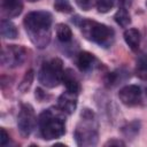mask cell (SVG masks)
I'll return each mask as SVG.
<instances>
[{
    "mask_svg": "<svg viewBox=\"0 0 147 147\" xmlns=\"http://www.w3.org/2000/svg\"><path fill=\"white\" fill-rule=\"evenodd\" d=\"M63 62L59 57L52 59L42 63L39 72H38V80L41 85L48 88L56 87L60 83H62V75H63Z\"/></svg>",
    "mask_w": 147,
    "mask_h": 147,
    "instance_id": "cell-5",
    "label": "cell"
},
{
    "mask_svg": "<svg viewBox=\"0 0 147 147\" xmlns=\"http://www.w3.org/2000/svg\"><path fill=\"white\" fill-rule=\"evenodd\" d=\"M0 32L1 36L6 39H15L18 34L16 25L9 20H2L0 23Z\"/></svg>",
    "mask_w": 147,
    "mask_h": 147,
    "instance_id": "cell-14",
    "label": "cell"
},
{
    "mask_svg": "<svg viewBox=\"0 0 147 147\" xmlns=\"http://www.w3.org/2000/svg\"><path fill=\"white\" fill-rule=\"evenodd\" d=\"M146 6H147V1H146Z\"/></svg>",
    "mask_w": 147,
    "mask_h": 147,
    "instance_id": "cell-27",
    "label": "cell"
},
{
    "mask_svg": "<svg viewBox=\"0 0 147 147\" xmlns=\"http://www.w3.org/2000/svg\"><path fill=\"white\" fill-rule=\"evenodd\" d=\"M114 20L115 22L122 26V28H127L131 23V16H130V13L129 10L124 7V6H121L118 8V10L115 13L114 15Z\"/></svg>",
    "mask_w": 147,
    "mask_h": 147,
    "instance_id": "cell-16",
    "label": "cell"
},
{
    "mask_svg": "<svg viewBox=\"0 0 147 147\" xmlns=\"http://www.w3.org/2000/svg\"><path fill=\"white\" fill-rule=\"evenodd\" d=\"M136 75L142 80H147V53H140L136 59Z\"/></svg>",
    "mask_w": 147,
    "mask_h": 147,
    "instance_id": "cell-15",
    "label": "cell"
},
{
    "mask_svg": "<svg viewBox=\"0 0 147 147\" xmlns=\"http://www.w3.org/2000/svg\"><path fill=\"white\" fill-rule=\"evenodd\" d=\"M55 31H56V36L57 39L62 42H69L72 40V31L71 29L64 24V23H59L55 26Z\"/></svg>",
    "mask_w": 147,
    "mask_h": 147,
    "instance_id": "cell-17",
    "label": "cell"
},
{
    "mask_svg": "<svg viewBox=\"0 0 147 147\" xmlns=\"http://www.w3.org/2000/svg\"><path fill=\"white\" fill-rule=\"evenodd\" d=\"M33 77H34V72H33V70H32V69H29V70L25 72L24 77L22 78L21 83L18 84V90H20L22 93H25L26 91H29V88H30L31 85H32Z\"/></svg>",
    "mask_w": 147,
    "mask_h": 147,
    "instance_id": "cell-19",
    "label": "cell"
},
{
    "mask_svg": "<svg viewBox=\"0 0 147 147\" xmlns=\"http://www.w3.org/2000/svg\"><path fill=\"white\" fill-rule=\"evenodd\" d=\"M62 83L64 84L65 88L70 92L78 94L82 90L80 83H79V80H78V78H77V76L72 69H64L63 75H62Z\"/></svg>",
    "mask_w": 147,
    "mask_h": 147,
    "instance_id": "cell-11",
    "label": "cell"
},
{
    "mask_svg": "<svg viewBox=\"0 0 147 147\" xmlns=\"http://www.w3.org/2000/svg\"><path fill=\"white\" fill-rule=\"evenodd\" d=\"M77 93L70 92V91H65L63 92L59 98H57V108L61 109L64 114L67 115H71L75 113L76 108H77V103H78V99H77Z\"/></svg>",
    "mask_w": 147,
    "mask_h": 147,
    "instance_id": "cell-9",
    "label": "cell"
},
{
    "mask_svg": "<svg viewBox=\"0 0 147 147\" xmlns=\"http://www.w3.org/2000/svg\"><path fill=\"white\" fill-rule=\"evenodd\" d=\"M53 17L49 11L36 10L25 15L23 24L31 42L37 48H45L48 46L52 36Z\"/></svg>",
    "mask_w": 147,
    "mask_h": 147,
    "instance_id": "cell-1",
    "label": "cell"
},
{
    "mask_svg": "<svg viewBox=\"0 0 147 147\" xmlns=\"http://www.w3.org/2000/svg\"><path fill=\"white\" fill-rule=\"evenodd\" d=\"M54 8L55 10L65 14L72 11V6L70 3V0H54Z\"/></svg>",
    "mask_w": 147,
    "mask_h": 147,
    "instance_id": "cell-21",
    "label": "cell"
},
{
    "mask_svg": "<svg viewBox=\"0 0 147 147\" xmlns=\"http://www.w3.org/2000/svg\"><path fill=\"white\" fill-rule=\"evenodd\" d=\"M93 1L94 0H75L76 5L82 9V10H90L93 7Z\"/></svg>",
    "mask_w": 147,
    "mask_h": 147,
    "instance_id": "cell-22",
    "label": "cell"
},
{
    "mask_svg": "<svg viewBox=\"0 0 147 147\" xmlns=\"http://www.w3.org/2000/svg\"><path fill=\"white\" fill-rule=\"evenodd\" d=\"M38 119L34 114V109L29 103H22L17 116V127L18 132L23 138H26L33 131Z\"/></svg>",
    "mask_w": 147,
    "mask_h": 147,
    "instance_id": "cell-6",
    "label": "cell"
},
{
    "mask_svg": "<svg viewBox=\"0 0 147 147\" xmlns=\"http://www.w3.org/2000/svg\"><path fill=\"white\" fill-rule=\"evenodd\" d=\"M99 13H108L115 6L116 0H94Z\"/></svg>",
    "mask_w": 147,
    "mask_h": 147,
    "instance_id": "cell-20",
    "label": "cell"
},
{
    "mask_svg": "<svg viewBox=\"0 0 147 147\" xmlns=\"http://www.w3.org/2000/svg\"><path fill=\"white\" fill-rule=\"evenodd\" d=\"M146 95H147V87H146Z\"/></svg>",
    "mask_w": 147,
    "mask_h": 147,
    "instance_id": "cell-26",
    "label": "cell"
},
{
    "mask_svg": "<svg viewBox=\"0 0 147 147\" xmlns=\"http://www.w3.org/2000/svg\"><path fill=\"white\" fill-rule=\"evenodd\" d=\"M26 49L18 45H6L1 52V63L8 68H16L24 63Z\"/></svg>",
    "mask_w": 147,
    "mask_h": 147,
    "instance_id": "cell-7",
    "label": "cell"
},
{
    "mask_svg": "<svg viewBox=\"0 0 147 147\" xmlns=\"http://www.w3.org/2000/svg\"><path fill=\"white\" fill-rule=\"evenodd\" d=\"M95 63H96V59L90 52L83 51L77 55V65L82 71H88L93 69Z\"/></svg>",
    "mask_w": 147,
    "mask_h": 147,
    "instance_id": "cell-12",
    "label": "cell"
},
{
    "mask_svg": "<svg viewBox=\"0 0 147 147\" xmlns=\"http://www.w3.org/2000/svg\"><path fill=\"white\" fill-rule=\"evenodd\" d=\"M123 37H124L126 45L130 47V49H132L133 52H137L140 45V39H141L140 32L134 28H130L124 31Z\"/></svg>",
    "mask_w": 147,
    "mask_h": 147,
    "instance_id": "cell-13",
    "label": "cell"
},
{
    "mask_svg": "<svg viewBox=\"0 0 147 147\" xmlns=\"http://www.w3.org/2000/svg\"><path fill=\"white\" fill-rule=\"evenodd\" d=\"M118 98L119 101L125 106H137L141 101V88L134 84L126 85L119 90Z\"/></svg>",
    "mask_w": 147,
    "mask_h": 147,
    "instance_id": "cell-8",
    "label": "cell"
},
{
    "mask_svg": "<svg viewBox=\"0 0 147 147\" xmlns=\"http://www.w3.org/2000/svg\"><path fill=\"white\" fill-rule=\"evenodd\" d=\"M28 1H30V2H36V1H39V0H28Z\"/></svg>",
    "mask_w": 147,
    "mask_h": 147,
    "instance_id": "cell-25",
    "label": "cell"
},
{
    "mask_svg": "<svg viewBox=\"0 0 147 147\" xmlns=\"http://www.w3.org/2000/svg\"><path fill=\"white\" fill-rule=\"evenodd\" d=\"M63 115L65 114L56 107L45 109L38 116V126L42 139L53 140L61 138L65 133V119Z\"/></svg>",
    "mask_w": 147,
    "mask_h": 147,
    "instance_id": "cell-2",
    "label": "cell"
},
{
    "mask_svg": "<svg viewBox=\"0 0 147 147\" xmlns=\"http://www.w3.org/2000/svg\"><path fill=\"white\" fill-rule=\"evenodd\" d=\"M0 132H1V137H0L1 146H6V145L8 144V141H9V134L7 133V131H6L3 127H1Z\"/></svg>",
    "mask_w": 147,
    "mask_h": 147,
    "instance_id": "cell-23",
    "label": "cell"
},
{
    "mask_svg": "<svg viewBox=\"0 0 147 147\" xmlns=\"http://www.w3.org/2000/svg\"><path fill=\"white\" fill-rule=\"evenodd\" d=\"M139 130H140V123L138 121H132L122 127V133L127 139H133L139 133Z\"/></svg>",
    "mask_w": 147,
    "mask_h": 147,
    "instance_id": "cell-18",
    "label": "cell"
},
{
    "mask_svg": "<svg viewBox=\"0 0 147 147\" xmlns=\"http://www.w3.org/2000/svg\"><path fill=\"white\" fill-rule=\"evenodd\" d=\"M76 24L80 28L85 39L102 47H110L113 45L115 32L108 25L88 18H80L79 22H76Z\"/></svg>",
    "mask_w": 147,
    "mask_h": 147,
    "instance_id": "cell-3",
    "label": "cell"
},
{
    "mask_svg": "<svg viewBox=\"0 0 147 147\" xmlns=\"http://www.w3.org/2000/svg\"><path fill=\"white\" fill-rule=\"evenodd\" d=\"M105 146H125V142L122 141L121 139H115V138H113V139L108 140L107 142H105Z\"/></svg>",
    "mask_w": 147,
    "mask_h": 147,
    "instance_id": "cell-24",
    "label": "cell"
},
{
    "mask_svg": "<svg viewBox=\"0 0 147 147\" xmlns=\"http://www.w3.org/2000/svg\"><path fill=\"white\" fill-rule=\"evenodd\" d=\"M1 10L6 17L13 18L22 13L23 3L21 0H1Z\"/></svg>",
    "mask_w": 147,
    "mask_h": 147,
    "instance_id": "cell-10",
    "label": "cell"
},
{
    "mask_svg": "<svg viewBox=\"0 0 147 147\" xmlns=\"http://www.w3.org/2000/svg\"><path fill=\"white\" fill-rule=\"evenodd\" d=\"M82 121L77 125L74 137L78 146H94L98 142V130L95 123V115L90 109L82 111Z\"/></svg>",
    "mask_w": 147,
    "mask_h": 147,
    "instance_id": "cell-4",
    "label": "cell"
}]
</instances>
